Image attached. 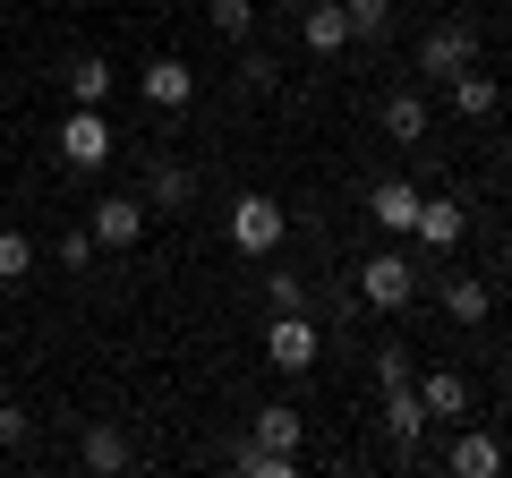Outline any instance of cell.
Returning <instances> with one entry per match:
<instances>
[{
    "mask_svg": "<svg viewBox=\"0 0 512 478\" xmlns=\"http://www.w3.org/2000/svg\"><path fill=\"white\" fill-rule=\"evenodd\" d=\"M282 231H291V214H282L265 188H248V197H231V248L239 257H274Z\"/></svg>",
    "mask_w": 512,
    "mask_h": 478,
    "instance_id": "obj_1",
    "label": "cell"
},
{
    "mask_svg": "<svg viewBox=\"0 0 512 478\" xmlns=\"http://www.w3.org/2000/svg\"><path fill=\"white\" fill-rule=\"evenodd\" d=\"M359 299L367 308H410V299H419V265L402 257V248H376V257H359Z\"/></svg>",
    "mask_w": 512,
    "mask_h": 478,
    "instance_id": "obj_2",
    "label": "cell"
},
{
    "mask_svg": "<svg viewBox=\"0 0 512 478\" xmlns=\"http://www.w3.org/2000/svg\"><path fill=\"white\" fill-rule=\"evenodd\" d=\"M52 146H60V163H69V171H103V163H111V146H120V137H111L103 103H77L69 120H60V137H52Z\"/></svg>",
    "mask_w": 512,
    "mask_h": 478,
    "instance_id": "obj_3",
    "label": "cell"
},
{
    "mask_svg": "<svg viewBox=\"0 0 512 478\" xmlns=\"http://www.w3.org/2000/svg\"><path fill=\"white\" fill-rule=\"evenodd\" d=\"M316 316H274V325H265V359H274L282 376H308L316 368Z\"/></svg>",
    "mask_w": 512,
    "mask_h": 478,
    "instance_id": "obj_4",
    "label": "cell"
},
{
    "mask_svg": "<svg viewBox=\"0 0 512 478\" xmlns=\"http://www.w3.org/2000/svg\"><path fill=\"white\" fill-rule=\"evenodd\" d=\"M86 231H94V248H137L146 239V197H94Z\"/></svg>",
    "mask_w": 512,
    "mask_h": 478,
    "instance_id": "obj_5",
    "label": "cell"
},
{
    "mask_svg": "<svg viewBox=\"0 0 512 478\" xmlns=\"http://www.w3.org/2000/svg\"><path fill=\"white\" fill-rule=\"evenodd\" d=\"M470 60H478L470 26H427V35H419V77H461Z\"/></svg>",
    "mask_w": 512,
    "mask_h": 478,
    "instance_id": "obj_6",
    "label": "cell"
},
{
    "mask_svg": "<svg viewBox=\"0 0 512 478\" xmlns=\"http://www.w3.org/2000/svg\"><path fill=\"white\" fill-rule=\"evenodd\" d=\"M419 188H410V180H376V188H367V222H376V231H393V239H410V231H419Z\"/></svg>",
    "mask_w": 512,
    "mask_h": 478,
    "instance_id": "obj_7",
    "label": "cell"
},
{
    "mask_svg": "<svg viewBox=\"0 0 512 478\" xmlns=\"http://www.w3.org/2000/svg\"><path fill=\"white\" fill-rule=\"evenodd\" d=\"M137 94H146V111H188L197 103V69H188V60H146Z\"/></svg>",
    "mask_w": 512,
    "mask_h": 478,
    "instance_id": "obj_8",
    "label": "cell"
},
{
    "mask_svg": "<svg viewBox=\"0 0 512 478\" xmlns=\"http://www.w3.org/2000/svg\"><path fill=\"white\" fill-rule=\"evenodd\" d=\"M427 402H419V385H384V436L402 444V453H419V436H427Z\"/></svg>",
    "mask_w": 512,
    "mask_h": 478,
    "instance_id": "obj_9",
    "label": "cell"
},
{
    "mask_svg": "<svg viewBox=\"0 0 512 478\" xmlns=\"http://www.w3.org/2000/svg\"><path fill=\"white\" fill-rule=\"evenodd\" d=\"M299 43H308L316 60L350 52V18H342V0H308V9H299Z\"/></svg>",
    "mask_w": 512,
    "mask_h": 478,
    "instance_id": "obj_10",
    "label": "cell"
},
{
    "mask_svg": "<svg viewBox=\"0 0 512 478\" xmlns=\"http://www.w3.org/2000/svg\"><path fill=\"white\" fill-rule=\"evenodd\" d=\"M410 385H419V402H427V419H470V376L461 368H427V376H410Z\"/></svg>",
    "mask_w": 512,
    "mask_h": 478,
    "instance_id": "obj_11",
    "label": "cell"
},
{
    "mask_svg": "<svg viewBox=\"0 0 512 478\" xmlns=\"http://www.w3.org/2000/svg\"><path fill=\"white\" fill-rule=\"evenodd\" d=\"M436 299H444V316H453V325H487V316H495V291H487L478 274H444Z\"/></svg>",
    "mask_w": 512,
    "mask_h": 478,
    "instance_id": "obj_12",
    "label": "cell"
},
{
    "mask_svg": "<svg viewBox=\"0 0 512 478\" xmlns=\"http://www.w3.org/2000/svg\"><path fill=\"white\" fill-rule=\"evenodd\" d=\"M77 461H86L94 478H120V470H128V461H137V453H128V436H120V427H111V419H94L86 436H77Z\"/></svg>",
    "mask_w": 512,
    "mask_h": 478,
    "instance_id": "obj_13",
    "label": "cell"
},
{
    "mask_svg": "<svg viewBox=\"0 0 512 478\" xmlns=\"http://www.w3.org/2000/svg\"><path fill=\"white\" fill-rule=\"evenodd\" d=\"M384 137H393V146H427V94L419 86H402V94H384Z\"/></svg>",
    "mask_w": 512,
    "mask_h": 478,
    "instance_id": "obj_14",
    "label": "cell"
},
{
    "mask_svg": "<svg viewBox=\"0 0 512 478\" xmlns=\"http://www.w3.org/2000/svg\"><path fill=\"white\" fill-rule=\"evenodd\" d=\"M188 197H197V171H188V163H171V154H163V163L146 171V214H180Z\"/></svg>",
    "mask_w": 512,
    "mask_h": 478,
    "instance_id": "obj_15",
    "label": "cell"
},
{
    "mask_svg": "<svg viewBox=\"0 0 512 478\" xmlns=\"http://www.w3.org/2000/svg\"><path fill=\"white\" fill-rule=\"evenodd\" d=\"M444 86H453V111H461V120H495V103H504V86H495L478 60H470L461 77H444Z\"/></svg>",
    "mask_w": 512,
    "mask_h": 478,
    "instance_id": "obj_16",
    "label": "cell"
},
{
    "mask_svg": "<svg viewBox=\"0 0 512 478\" xmlns=\"http://www.w3.org/2000/svg\"><path fill=\"white\" fill-rule=\"evenodd\" d=\"M495 470H504V444L487 427H461L453 436V478H495Z\"/></svg>",
    "mask_w": 512,
    "mask_h": 478,
    "instance_id": "obj_17",
    "label": "cell"
},
{
    "mask_svg": "<svg viewBox=\"0 0 512 478\" xmlns=\"http://www.w3.org/2000/svg\"><path fill=\"white\" fill-rule=\"evenodd\" d=\"M461 231H470L461 197H427V205H419V231H410V239H427V248H461Z\"/></svg>",
    "mask_w": 512,
    "mask_h": 478,
    "instance_id": "obj_18",
    "label": "cell"
},
{
    "mask_svg": "<svg viewBox=\"0 0 512 478\" xmlns=\"http://www.w3.org/2000/svg\"><path fill=\"white\" fill-rule=\"evenodd\" d=\"M342 18H350V43H384L393 35V0H342Z\"/></svg>",
    "mask_w": 512,
    "mask_h": 478,
    "instance_id": "obj_19",
    "label": "cell"
},
{
    "mask_svg": "<svg viewBox=\"0 0 512 478\" xmlns=\"http://www.w3.org/2000/svg\"><path fill=\"white\" fill-rule=\"evenodd\" d=\"M256 444H274V453H299V410H291V402H265V410H256Z\"/></svg>",
    "mask_w": 512,
    "mask_h": 478,
    "instance_id": "obj_20",
    "label": "cell"
},
{
    "mask_svg": "<svg viewBox=\"0 0 512 478\" xmlns=\"http://www.w3.org/2000/svg\"><path fill=\"white\" fill-rule=\"evenodd\" d=\"M291 461H299V453H274V444L248 436V444L231 453V470H239V478H291Z\"/></svg>",
    "mask_w": 512,
    "mask_h": 478,
    "instance_id": "obj_21",
    "label": "cell"
},
{
    "mask_svg": "<svg viewBox=\"0 0 512 478\" xmlns=\"http://www.w3.org/2000/svg\"><path fill=\"white\" fill-rule=\"evenodd\" d=\"M103 94H111V60H69V103H103Z\"/></svg>",
    "mask_w": 512,
    "mask_h": 478,
    "instance_id": "obj_22",
    "label": "cell"
},
{
    "mask_svg": "<svg viewBox=\"0 0 512 478\" xmlns=\"http://www.w3.org/2000/svg\"><path fill=\"white\" fill-rule=\"evenodd\" d=\"M214 9V35L222 43H248V26H256V0H205Z\"/></svg>",
    "mask_w": 512,
    "mask_h": 478,
    "instance_id": "obj_23",
    "label": "cell"
},
{
    "mask_svg": "<svg viewBox=\"0 0 512 478\" xmlns=\"http://www.w3.org/2000/svg\"><path fill=\"white\" fill-rule=\"evenodd\" d=\"M265 308L274 316H308V282L299 274H265Z\"/></svg>",
    "mask_w": 512,
    "mask_h": 478,
    "instance_id": "obj_24",
    "label": "cell"
},
{
    "mask_svg": "<svg viewBox=\"0 0 512 478\" xmlns=\"http://www.w3.org/2000/svg\"><path fill=\"white\" fill-rule=\"evenodd\" d=\"M35 274V239L26 231H0V282H26Z\"/></svg>",
    "mask_w": 512,
    "mask_h": 478,
    "instance_id": "obj_25",
    "label": "cell"
},
{
    "mask_svg": "<svg viewBox=\"0 0 512 478\" xmlns=\"http://www.w3.org/2000/svg\"><path fill=\"white\" fill-rule=\"evenodd\" d=\"M274 77H282L274 52H239V86H248V94H274Z\"/></svg>",
    "mask_w": 512,
    "mask_h": 478,
    "instance_id": "obj_26",
    "label": "cell"
},
{
    "mask_svg": "<svg viewBox=\"0 0 512 478\" xmlns=\"http://www.w3.org/2000/svg\"><path fill=\"white\" fill-rule=\"evenodd\" d=\"M52 257L69 265V274H86V265H94V231H86V222H77V231H60V239H52Z\"/></svg>",
    "mask_w": 512,
    "mask_h": 478,
    "instance_id": "obj_27",
    "label": "cell"
},
{
    "mask_svg": "<svg viewBox=\"0 0 512 478\" xmlns=\"http://www.w3.org/2000/svg\"><path fill=\"white\" fill-rule=\"evenodd\" d=\"M410 376H419V359H410L402 342H384L376 350V385H410Z\"/></svg>",
    "mask_w": 512,
    "mask_h": 478,
    "instance_id": "obj_28",
    "label": "cell"
},
{
    "mask_svg": "<svg viewBox=\"0 0 512 478\" xmlns=\"http://www.w3.org/2000/svg\"><path fill=\"white\" fill-rule=\"evenodd\" d=\"M26 436H35V419H26V410L18 402H0V453H18V444Z\"/></svg>",
    "mask_w": 512,
    "mask_h": 478,
    "instance_id": "obj_29",
    "label": "cell"
},
{
    "mask_svg": "<svg viewBox=\"0 0 512 478\" xmlns=\"http://www.w3.org/2000/svg\"><path fill=\"white\" fill-rule=\"evenodd\" d=\"M504 171H512V137H504Z\"/></svg>",
    "mask_w": 512,
    "mask_h": 478,
    "instance_id": "obj_30",
    "label": "cell"
},
{
    "mask_svg": "<svg viewBox=\"0 0 512 478\" xmlns=\"http://www.w3.org/2000/svg\"><path fill=\"white\" fill-rule=\"evenodd\" d=\"M504 359H512V333H504Z\"/></svg>",
    "mask_w": 512,
    "mask_h": 478,
    "instance_id": "obj_31",
    "label": "cell"
}]
</instances>
